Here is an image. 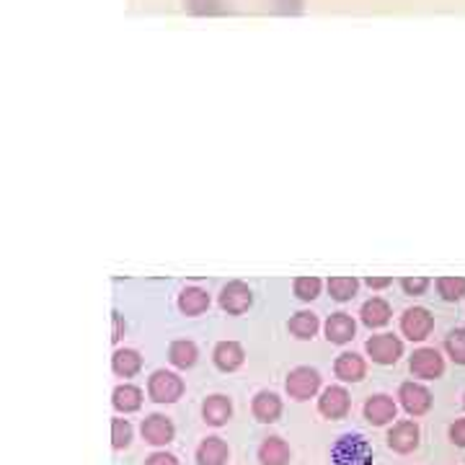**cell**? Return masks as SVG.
<instances>
[{
    "mask_svg": "<svg viewBox=\"0 0 465 465\" xmlns=\"http://www.w3.org/2000/svg\"><path fill=\"white\" fill-rule=\"evenodd\" d=\"M143 406V391L134 388V385H119L114 391V409L116 411H124V414H133Z\"/></svg>",
    "mask_w": 465,
    "mask_h": 465,
    "instance_id": "obj_24",
    "label": "cell"
},
{
    "mask_svg": "<svg viewBox=\"0 0 465 465\" xmlns=\"http://www.w3.org/2000/svg\"><path fill=\"white\" fill-rule=\"evenodd\" d=\"M253 416L264 424H274L280 416H282V401L277 399L274 393L262 391L256 399H253Z\"/></svg>",
    "mask_w": 465,
    "mask_h": 465,
    "instance_id": "obj_15",
    "label": "cell"
},
{
    "mask_svg": "<svg viewBox=\"0 0 465 465\" xmlns=\"http://www.w3.org/2000/svg\"><path fill=\"white\" fill-rule=\"evenodd\" d=\"M336 378H341V381L347 382H357L365 378V360L360 357V354H341L339 360H336Z\"/></svg>",
    "mask_w": 465,
    "mask_h": 465,
    "instance_id": "obj_18",
    "label": "cell"
},
{
    "mask_svg": "<svg viewBox=\"0 0 465 465\" xmlns=\"http://www.w3.org/2000/svg\"><path fill=\"white\" fill-rule=\"evenodd\" d=\"M173 434H176V430H173L168 416L153 414L143 421V437L150 445H168L173 440Z\"/></svg>",
    "mask_w": 465,
    "mask_h": 465,
    "instance_id": "obj_10",
    "label": "cell"
},
{
    "mask_svg": "<svg viewBox=\"0 0 465 465\" xmlns=\"http://www.w3.org/2000/svg\"><path fill=\"white\" fill-rule=\"evenodd\" d=\"M333 465H372V450L362 437H341L331 450Z\"/></svg>",
    "mask_w": 465,
    "mask_h": 465,
    "instance_id": "obj_2",
    "label": "cell"
},
{
    "mask_svg": "<svg viewBox=\"0 0 465 465\" xmlns=\"http://www.w3.org/2000/svg\"><path fill=\"white\" fill-rule=\"evenodd\" d=\"M168 357H171V362L176 367H192L197 362V347L192 344V341H173L171 349H168Z\"/></svg>",
    "mask_w": 465,
    "mask_h": 465,
    "instance_id": "obj_25",
    "label": "cell"
},
{
    "mask_svg": "<svg viewBox=\"0 0 465 465\" xmlns=\"http://www.w3.org/2000/svg\"><path fill=\"white\" fill-rule=\"evenodd\" d=\"M192 16H300L305 0H183Z\"/></svg>",
    "mask_w": 465,
    "mask_h": 465,
    "instance_id": "obj_1",
    "label": "cell"
},
{
    "mask_svg": "<svg viewBox=\"0 0 465 465\" xmlns=\"http://www.w3.org/2000/svg\"><path fill=\"white\" fill-rule=\"evenodd\" d=\"M362 321H365L370 329H381L391 321V305L382 298L367 300L362 305Z\"/></svg>",
    "mask_w": 465,
    "mask_h": 465,
    "instance_id": "obj_22",
    "label": "cell"
},
{
    "mask_svg": "<svg viewBox=\"0 0 465 465\" xmlns=\"http://www.w3.org/2000/svg\"><path fill=\"white\" fill-rule=\"evenodd\" d=\"M349 406H351L349 393L344 391V388H339V385L326 388V391H323V396H321V401H318L321 414L329 416V419H344V416L349 414Z\"/></svg>",
    "mask_w": 465,
    "mask_h": 465,
    "instance_id": "obj_9",
    "label": "cell"
},
{
    "mask_svg": "<svg viewBox=\"0 0 465 465\" xmlns=\"http://www.w3.org/2000/svg\"><path fill=\"white\" fill-rule=\"evenodd\" d=\"M202 414H204V421H207V424L223 427L232 414L231 401L225 399V396H210V399L204 401V406H202Z\"/></svg>",
    "mask_w": 465,
    "mask_h": 465,
    "instance_id": "obj_17",
    "label": "cell"
},
{
    "mask_svg": "<svg viewBox=\"0 0 465 465\" xmlns=\"http://www.w3.org/2000/svg\"><path fill=\"white\" fill-rule=\"evenodd\" d=\"M401 284H403L406 295H424L427 287H430V280L427 277H406Z\"/></svg>",
    "mask_w": 465,
    "mask_h": 465,
    "instance_id": "obj_32",
    "label": "cell"
},
{
    "mask_svg": "<svg viewBox=\"0 0 465 465\" xmlns=\"http://www.w3.org/2000/svg\"><path fill=\"white\" fill-rule=\"evenodd\" d=\"M434 329V318L427 308H409L403 318H401V331L406 333L411 341H421L427 339Z\"/></svg>",
    "mask_w": 465,
    "mask_h": 465,
    "instance_id": "obj_7",
    "label": "cell"
},
{
    "mask_svg": "<svg viewBox=\"0 0 465 465\" xmlns=\"http://www.w3.org/2000/svg\"><path fill=\"white\" fill-rule=\"evenodd\" d=\"M243 347L238 341H220L215 347V365L225 372H232L243 365Z\"/></svg>",
    "mask_w": 465,
    "mask_h": 465,
    "instance_id": "obj_16",
    "label": "cell"
},
{
    "mask_svg": "<svg viewBox=\"0 0 465 465\" xmlns=\"http://www.w3.org/2000/svg\"><path fill=\"white\" fill-rule=\"evenodd\" d=\"M396 411H399L396 403H393V399H388V396H372L365 403V419L370 424H375V427H382V424L393 421Z\"/></svg>",
    "mask_w": 465,
    "mask_h": 465,
    "instance_id": "obj_13",
    "label": "cell"
},
{
    "mask_svg": "<svg viewBox=\"0 0 465 465\" xmlns=\"http://www.w3.org/2000/svg\"><path fill=\"white\" fill-rule=\"evenodd\" d=\"M133 442V424L127 419H114L112 421V445L114 450L127 448Z\"/></svg>",
    "mask_w": 465,
    "mask_h": 465,
    "instance_id": "obj_30",
    "label": "cell"
},
{
    "mask_svg": "<svg viewBox=\"0 0 465 465\" xmlns=\"http://www.w3.org/2000/svg\"><path fill=\"white\" fill-rule=\"evenodd\" d=\"M367 284H370L372 290H385V287L391 284V277H367Z\"/></svg>",
    "mask_w": 465,
    "mask_h": 465,
    "instance_id": "obj_35",
    "label": "cell"
},
{
    "mask_svg": "<svg viewBox=\"0 0 465 465\" xmlns=\"http://www.w3.org/2000/svg\"><path fill=\"white\" fill-rule=\"evenodd\" d=\"M112 367H114L116 375L133 378V375L140 372V367H143V357L134 349H119L114 354V360H112Z\"/></svg>",
    "mask_w": 465,
    "mask_h": 465,
    "instance_id": "obj_23",
    "label": "cell"
},
{
    "mask_svg": "<svg viewBox=\"0 0 465 465\" xmlns=\"http://www.w3.org/2000/svg\"><path fill=\"white\" fill-rule=\"evenodd\" d=\"M150 399L158 401V403H173V401L182 399L183 382L179 375L168 372V370H158L153 372V378L148 382Z\"/></svg>",
    "mask_w": 465,
    "mask_h": 465,
    "instance_id": "obj_3",
    "label": "cell"
},
{
    "mask_svg": "<svg viewBox=\"0 0 465 465\" xmlns=\"http://www.w3.org/2000/svg\"><path fill=\"white\" fill-rule=\"evenodd\" d=\"M295 295L300 300H316L321 295V280L318 277H298L295 280Z\"/></svg>",
    "mask_w": 465,
    "mask_h": 465,
    "instance_id": "obj_31",
    "label": "cell"
},
{
    "mask_svg": "<svg viewBox=\"0 0 465 465\" xmlns=\"http://www.w3.org/2000/svg\"><path fill=\"white\" fill-rule=\"evenodd\" d=\"M357 287H360V282H357L354 277H331V280H329V292H331V298L339 300V302L354 298Z\"/></svg>",
    "mask_w": 465,
    "mask_h": 465,
    "instance_id": "obj_28",
    "label": "cell"
},
{
    "mask_svg": "<svg viewBox=\"0 0 465 465\" xmlns=\"http://www.w3.org/2000/svg\"><path fill=\"white\" fill-rule=\"evenodd\" d=\"M354 331H357V326H354V321H351L349 313H333L326 321V339L333 341V344H347V341H351Z\"/></svg>",
    "mask_w": 465,
    "mask_h": 465,
    "instance_id": "obj_14",
    "label": "cell"
},
{
    "mask_svg": "<svg viewBox=\"0 0 465 465\" xmlns=\"http://www.w3.org/2000/svg\"><path fill=\"white\" fill-rule=\"evenodd\" d=\"M318 388H321V375L313 367H298L287 378V393H290V399L295 401L313 399Z\"/></svg>",
    "mask_w": 465,
    "mask_h": 465,
    "instance_id": "obj_4",
    "label": "cell"
},
{
    "mask_svg": "<svg viewBox=\"0 0 465 465\" xmlns=\"http://www.w3.org/2000/svg\"><path fill=\"white\" fill-rule=\"evenodd\" d=\"M450 440H452V445L465 448V419H458V421L450 427Z\"/></svg>",
    "mask_w": 465,
    "mask_h": 465,
    "instance_id": "obj_33",
    "label": "cell"
},
{
    "mask_svg": "<svg viewBox=\"0 0 465 465\" xmlns=\"http://www.w3.org/2000/svg\"><path fill=\"white\" fill-rule=\"evenodd\" d=\"M290 331L295 333L298 339H313L318 331V318L313 313H308V311H302L290 321Z\"/></svg>",
    "mask_w": 465,
    "mask_h": 465,
    "instance_id": "obj_27",
    "label": "cell"
},
{
    "mask_svg": "<svg viewBox=\"0 0 465 465\" xmlns=\"http://www.w3.org/2000/svg\"><path fill=\"white\" fill-rule=\"evenodd\" d=\"M411 372H414L416 378H424V381H437L445 372V360L440 357L437 349H419L411 357Z\"/></svg>",
    "mask_w": 465,
    "mask_h": 465,
    "instance_id": "obj_6",
    "label": "cell"
},
{
    "mask_svg": "<svg viewBox=\"0 0 465 465\" xmlns=\"http://www.w3.org/2000/svg\"><path fill=\"white\" fill-rule=\"evenodd\" d=\"M251 290L243 282H231L225 290H223V295H220V305H223V311H228L232 316H238V313H246L251 308Z\"/></svg>",
    "mask_w": 465,
    "mask_h": 465,
    "instance_id": "obj_11",
    "label": "cell"
},
{
    "mask_svg": "<svg viewBox=\"0 0 465 465\" xmlns=\"http://www.w3.org/2000/svg\"><path fill=\"white\" fill-rule=\"evenodd\" d=\"M228 460V445L220 437H207L197 450V463L200 465H223Z\"/></svg>",
    "mask_w": 465,
    "mask_h": 465,
    "instance_id": "obj_19",
    "label": "cell"
},
{
    "mask_svg": "<svg viewBox=\"0 0 465 465\" xmlns=\"http://www.w3.org/2000/svg\"><path fill=\"white\" fill-rule=\"evenodd\" d=\"M259 458L264 465H287L290 460V448L280 437H266L259 448Z\"/></svg>",
    "mask_w": 465,
    "mask_h": 465,
    "instance_id": "obj_20",
    "label": "cell"
},
{
    "mask_svg": "<svg viewBox=\"0 0 465 465\" xmlns=\"http://www.w3.org/2000/svg\"><path fill=\"white\" fill-rule=\"evenodd\" d=\"M179 308L186 316H200L210 308V295L200 290V287H186L182 295H179Z\"/></svg>",
    "mask_w": 465,
    "mask_h": 465,
    "instance_id": "obj_21",
    "label": "cell"
},
{
    "mask_svg": "<svg viewBox=\"0 0 465 465\" xmlns=\"http://www.w3.org/2000/svg\"><path fill=\"white\" fill-rule=\"evenodd\" d=\"M145 465H179V460L168 452H155V455H150Z\"/></svg>",
    "mask_w": 465,
    "mask_h": 465,
    "instance_id": "obj_34",
    "label": "cell"
},
{
    "mask_svg": "<svg viewBox=\"0 0 465 465\" xmlns=\"http://www.w3.org/2000/svg\"><path fill=\"white\" fill-rule=\"evenodd\" d=\"M399 399L403 403V409L411 416H424L432 409V393L419 382H403L399 391Z\"/></svg>",
    "mask_w": 465,
    "mask_h": 465,
    "instance_id": "obj_8",
    "label": "cell"
},
{
    "mask_svg": "<svg viewBox=\"0 0 465 465\" xmlns=\"http://www.w3.org/2000/svg\"><path fill=\"white\" fill-rule=\"evenodd\" d=\"M437 290L442 300L448 302H458L465 298V277H440L437 280Z\"/></svg>",
    "mask_w": 465,
    "mask_h": 465,
    "instance_id": "obj_26",
    "label": "cell"
},
{
    "mask_svg": "<svg viewBox=\"0 0 465 465\" xmlns=\"http://www.w3.org/2000/svg\"><path fill=\"white\" fill-rule=\"evenodd\" d=\"M388 445L396 452H411V450L419 448V427L414 421H399L388 432Z\"/></svg>",
    "mask_w": 465,
    "mask_h": 465,
    "instance_id": "obj_12",
    "label": "cell"
},
{
    "mask_svg": "<svg viewBox=\"0 0 465 465\" xmlns=\"http://www.w3.org/2000/svg\"><path fill=\"white\" fill-rule=\"evenodd\" d=\"M114 341H119L122 339V316L119 313H114V336H112Z\"/></svg>",
    "mask_w": 465,
    "mask_h": 465,
    "instance_id": "obj_36",
    "label": "cell"
},
{
    "mask_svg": "<svg viewBox=\"0 0 465 465\" xmlns=\"http://www.w3.org/2000/svg\"><path fill=\"white\" fill-rule=\"evenodd\" d=\"M445 349L455 365H465V329H455L445 339Z\"/></svg>",
    "mask_w": 465,
    "mask_h": 465,
    "instance_id": "obj_29",
    "label": "cell"
},
{
    "mask_svg": "<svg viewBox=\"0 0 465 465\" xmlns=\"http://www.w3.org/2000/svg\"><path fill=\"white\" fill-rule=\"evenodd\" d=\"M367 354L378 365H396L399 357L403 354V344H401V339H396L393 333H381V336H372L367 341Z\"/></svg>",
    "mask_w": 465,
    "mask_h": 465,
    "instance_id": "obj_5",
    "label": "cell"
}]
</instances>
